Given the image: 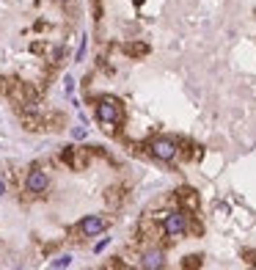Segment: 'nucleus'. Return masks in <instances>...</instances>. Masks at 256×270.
<instances>
[{
  "label": "nucleus",
  "mask_w": 256,
  "mask_h": 270,
  "mask_svg": "<svg viewBox=\"0 0 256 270\" xmlns=\"http://www.w3.org/2000/svg\"><path fill=\"white\" fill-rule=\"evenodd\" d=\"M96 118H99L105 127H116L121 121V105L116 100H99V105H96Z\"/></svg>",
  "instance_id": "1"
},
{
  "label": "nucleus",
  "mask_w": 256,
  "mask_h": 270,
  "mask_svg": "<svg viewBox=\"0 0 256 270\" xmlns=\"http://www.w3.org/2000/svg\"><path fill=\"white\" fill-rule=\"evenodd\" d=\"M149 152L157 157V160L168 163L176 157V152H179V146H176V141L174 138H154L152 144H149Z\"/></svg>",
  "instance_id": "2"
},
{
  "label": "nucleus",
  "mask_w": 256,
  "mask_h": 270,
  "mask_svg": "<svg viewBox=\"0 0 256 270\" xmlns=\"http://www.w3.org/2000/svg\"><path fill=\"white\" fill-rule=\"evenodd\" d=\"M162 229L168 237H182L188 229V218L182 212H162Z\"/></svg>",
  "instance_id": "3"
},
{
  "label": "nucleus",
  "mask_w": 256,
  "mask_h": 270,
  "mask_svg": "<svg viewBox=\"0 0 256 270\" xmlns=\"http://www.w3.org/2000/svg\"><path fill=\"white\" fill-rule=\"evenodd\" d=\"M47 185H50V179H47V174L44 171H31L25 179V187H28V193H44L47 190Z\"/></svg>",
  "instance_id": "4"
},
{
  "label": "nucleus",
  "mask_w": 256,
  "mask_h": 270,
  "mask_svg": "<svg viewBox=\"0 0 256 270\" xmlns=\"http://www.w3.org/2000/svg\"><path fill=\"white\" fill-rule=\"evenodd\" d=\"M105 229V220L99 218V215H88V218L80 223V232H83L85 237H94V235H99Z\"/></svg>",
  "instance_id": "5"
},
{
  "label": "nucleus",
  "mask_w": 256,
  "mask_h": 270,
  "mask_svg": "<svg viewBox=\"0 0 256 270\" xmlns=\"http://www.w3.org/2000/svg\"><path fill=\"white\" fill-rule=\"evenodd\" d=\"M141 268H146V270H157V268H162V251H146L144 256H141Z\"/></svg>",
  "instance_id": "6"
},
{
  "label": "nucleus",
  "mask_w": 256,
  "mask_h": 270,
  "mask_svg": "<svg viewBox=\"0 0 256 270\" xmlns=\"http://www.w3.org/2000/svg\"><path fill=\"white\" fill-rule=\"evenodd\" d=\"M69 265H72V256H69V253H61V256H55V259L50 262V268H69Z\"/></svg>",
  "instance_id": "7"
},
{
  "label": "nucleus",
  "mask_w": 256,
  "mask_h": 270,
  "mask_svg": "<svg viewBox=\"0 0 256 270\" xmlns=\"http://www.w3.org/2000/svg\"><path fill=\"white\" fill-rule=\"evenodd\" d=\"M179 199H182L185 204H188V207H196V196H193V190H182Z\"/></svg>",
  "instance_id": "8"
},
{
  "label": "nucleus",
  "mask_w": 256,
  "mask_h": 270,
  "mask_svg": "<svg viewBox=\"0 0 256 270\" xmlns=\"http://www.w3.org/2000/svg\"><path fill=\"white\" fill-rule=\"evenodd\" d=\"M6 193V182H3V179H0V196Z\"/></svg>",
  "instance_id": "9"
}]
</instances>
